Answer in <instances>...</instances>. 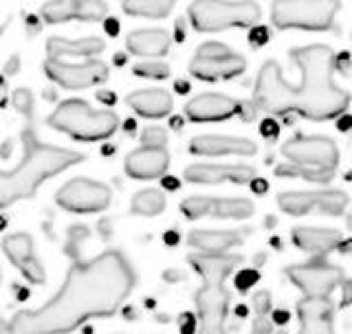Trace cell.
<instances>
[{
	"mask_svg": "<svg viewBox=\"0 0 352 334\" xmlns=\"http://www.w3.org/2000/svg\"><path fill=\"white\" fill-rule=\"evenodd\" d=\"M137 284L124 253L106 251L91 262H75L47 304L0 319V334H69L91 319L113 317Z\"/></svg>",
	"mask_w": 352,
	"mask_h": 334,
	"instance_id": "obj_1",
	"label": "cell"
},
{
	"mask_svg": "<svg viewBox=\"0 0 352 334\" xmlns=\"http://www.w3.org/2000/svg\"><path fill=\"white\" fill-rule=\"evenodd\" d=\"M291 60L300 69V84L286 82L278 62H264L253 86V113L302 115L311 121L344 115L350 106V95L333 82V51L326 44H311L293 49Z\"/></svg>",
	"mask_w": 352,
	"mask_h": 334,
	"instance_id": "obj_2",
	"label": "cell"
},
{
	"mask_svg": "<svg viewBox=\"0 0 352 334\" xmlns=\"http://www.w3.org/2000/svg\"><path fill=\"white\" fill-rule=\"evenodd\" d=\"M25 157L11 172H0V209L36 196L38 189L60 172L84 161L82 152H73L38 141L31 128L22 130Z\"/></svg>",
	"mask_w": 352,
	"mask_h": 334,
	"instance_id": "obj_3",
	"label": "cell"
},
{
	"mask_svg": "<svg viewBox=\"0 0 352 334\" xmlns=\"http://www.w3.org/2000/svg\"><path fill=\"white\" fill-rule=\"evenodd\" d=\"M289 161L275 167L280 178H304L308 183H330L339 165V148L328 137H295L282 146Z\"/></svg>",
	"mask_w": 352,
	"mask_h": 334,
	"instance_id": "obj_4",
	"label": "cell"
},
{
	"mask_svg": "<svg viewBox=\"0 0 352 334\" xmlns=\"http://www.w3.org/2000/svg\"><path fill=\"white\" fill-rule=\"evenodd\" d=\"M47 124L75 141L95 143L110 139L119 128V117L110 110H95L84 99H66L49 115Z\"/></svg>",
	"mask_w": 352,
	"mask_h": 334,
	"instance_id": "obj_5",
	"label": "cell"
},
{
	"mask_svg": "<svg viewBox=\"0 0 352 334\" xmlns=\"http://www.w3.org/2000/svg\"><path fill=\"white\" fill-rule=\"evenodd\" d=\"M187 16L196 31L212 33L229 27H258L262 9L258 3H194Z\"/></svg>",
	"mask_w": 352,
	"mask_h": 334,
	"instance_id": "obj_6",
	"label": "cell"
},
{
	"mask_svg": "<svg viewBox=\"0 0 352 334\" xmlns=\"http://www.w3.org/2000/svg\"><path fill=\"white\" fill-rule=\"evenodd\" d=\"M339 3L333 0H300V3H273L271 20L278 29L326 31L333 27Z\"/></svg>",
	"mask_w": 352,
	"mask_h": 334,
	"instance_id": "obj_7",
	"label": "cell"
},
{
	"mask_svg": "<svg viewBox=\"0 0 352 334\" xmlns=\"http://www.w3.org/2000/svg\"><path fill=\"white\" fill-rule=\"evenodd\" d=\"M247 71V60L240 53H234L223 42H205L198 47V53L190 62V73L196 80L218 82L234 80Z\"/></svg>",
	"mask_w": 352,
	"mask_h": 334,
	"instance_id": "obj_8",
	"label": "cell"
},
{
	"mask_svg": "<svg viewBox=\"0 0 352 334\" xmlns=\"http://www.w3.org/2000/svg\"><path fill=\"white\" fill-rule=\"evenodd\" d=\"M55 203L71 214H99L113 203V192L108 185L91 178H71L58 189Z\"/></svg>",
	"mask_w": 352,
	"mask_h": 334,
	"instance_id": "obj_9",
	"label": "cell"
},
{
	"mask_svg": "<svg viewBox=\"0 0 352 334\" xmlns=\"http://www.w3.org/2000/svg\"><path fill=\"white\" fill-rule=\"evenodd\" d=\"M286 277L304 293V299H328V295L344 282V271L322 260H311L306 264L289 266Z\"/></svg>",
	"mask_w": 352,
	"mask_h": 334,
	"instance_id": "obj_10",
	"label": "cell"
},
{
	"mask_svg": "<svg viewBox=\"0 0 352 334\" xmlns=\"http://www.w3.org/2000/svg\"><path fill=\"white\" fill-rule=\"evenodd\" d=\"M278 205L289 216H308L313 211L326 216H341L348 207V194L341 189L324 192H284L278 196Z\"/></svg>",
	"mask_w": 352,
	"mask_h": 334,
	"instance_id": "obj_11",
	"label": "cell"
},
{
	"mask_svg": "<svg viewBox=\"0 0 352 334\" xmlns=\"http://www.w3.org/2000/svg\"><path fill=\"white\" fill-rule=\"evenodd\" d=\"M44 73L51 82L66 88V91H82V88L99 86L108 80V66L99 60H84L80 64L62 62V60H47L44 62Z\"/></svg>",
	"mask_w": 352,
	"mask_h": 334,
	"instance_id": "obj_12",
	"label": "cell"
},
{
	"mask_svg": "<svg viewBox=\"0 0 352 334\" xmlns=\"http://www.w3.org/2000/svg\"><path fill=\"white\" fill-rule=\"evenodd\" d=\"M181 211L187 220L201 218H229L245 220L251 218L256 207L247 198H209V196H190L181 203Z\"/></svg>",
	"mask_w": 352,
	"mask_h": 334,
	"instance_id": "obj_13",
	"label": "cell"
},
{
	"mask_svg": "<svg viewBox=\"0 0 352 334\" xmlns=\"http://www.w3.org/2000/svg\"><path fill=\"white\" fill-rule=\"evenodd\" d=\"M185 115L196 124H209V121H227L236 115H245V104L234 97L220 93H203L185 104Z\"/></svg>",
	"mask_w": 352,
	"mask_h": 334,
	"instance_id": "obj_14",
	"label": "cell"
},
{
	"mask_svg": "<svg viewBox=\"0 0 352 334\" xmlns=\"http://www.w3.org/2000/svg\"><path fill=\"white\" fill-rule=\"evenodd\" d=\"M3 251L29 284H47V273H44V266L38 260L33 238L29 233H11V236H7L3 240Z\"/></svg>",
	"mask_w": 352,
	"mask_h": 334,
	"instance_id": "obj_15",
	"label": "cell"
},
{
	"mask_svg": "<svg viewBox=\"0 0 352 334\" xmlns=\"http://www.w3.org/2000/svg\"><path fill=\"white\" fill-rule=\"evenodd\" d=\"M40 16L49 25H62L71 20L99 22L108 18V7L97 0H55L42 7Z\"/></svg>",
	"mask_w": 352,
	"mask_h": 334,
	"instance_id": "obj_16",
	"label": "cell"
},
{
	"mask_svg": "<svg viewBox=\"0 0 352 334\" xmlns=\"http://www.w3.org/2000/svg\"><path fill=\"white\" fill-rule=\"evenodd\" d=\"M183 178L192 185H220L236 183L247 185L256 178V170L249 165H212V163H194L187 165Z\"/></svg>",
	"mask_w": 352,
	"mask_h": 334,
	"instance_id": "obj_17",
	"label": "cell"
},
{
	"mask_svg": "<svg viewBox=\"0 0 352 334\" xmlns=\"http://www.w3.org/2000/svg\"><path fill=\"white\" fill-rule=\"evenodd\" d=\"M190 152L198 157H253L258 146L251 139L242 137H223V135H203L190 143Z\"/></svg>",
	"mask_w": 352,
	"mask_h": 334,
	"instance_id": "obj_18",
	"label": "cell"
},
{
	"mask_svg": "<svg viewBox=\"0 0 352 334\" xmlns=\"http://www.w3.org/2000/svg\"><path fill=\"white\" fill-rule=\"evenodd\" d=\"M170 154L165 148H137L126 157V174L135 181H152L165 176Z\"/></svg>",
	"mask_w": 352,
	"mask_h": 334,
	"instance_id": "obj_19",
	"label": "cell"
},
{
	"mask_svg": "<svg viewBox=\"0 0 352 334\" xmlns=\"http://www.w3.org/2000/svg\"><path fill=\"white\" fill-rule=\"evenodd\" d=\"M293 244L300 251L313 253L317 258L339 249L344 244V236L337 229H317V227H295L291 231Z\"/></svg>",
	"mask_w": 352,
	"mask_h": 334,
	"instance_id": "obj_20",
	"label": "cell"
},
{
	"mask_svg": "<svg viewBox=\"0 0 352 334\" xmlns=\"http://www.w3.org/2000/svg\"><path fill=\"white\" fill-rule=\"evenodd\" d=\"M126 104L146 119H161L172 113V95L163 88H146L126 97Z\"/></svg>",
	"mask_w": 352,
	"mask_h": 334,
	"instance_id": "obj_21",
	"label": "cell"
},
{
	"mask_svg": "<svg viewBox=\"0 0 352 334\" xmlns=\"http://www.w3.org/2000/svg\"><path fill=\"white\" fill-rule=\"evenodd\" d=\"M242 231H212V229H194L187 233V244L205 255H223L227 249L242 244Z\"/></svg>",
	"mask_w": 352,
	"mask_h": 334,
	"instance_id": "obj_22",
	"label": "cell"
},
{
	"mask_svg": "<svg viewBox=\"0 0 352 334\" xmlns=\"http://www.w3.org/2000/svg\"><path fill=\"white\" fill-rule=\"evenodd\" d=\"M106 49L104 40L99 38H82V40H66V38H49L47 40V60H66V58H82L93 60Z\"/></svg>",
	"mask_w": 352,
	"mask_h": 334,
	"instance_id": "obj_23",
	"label": "cell"
},
{
	"mask_svg": "<svg viewBox=\"0 0 352 334\" xmlns=\"http://www.w3.org/2000/svg\"><path fill=\"white\" fill-rule=\"evenodd\" d=\"M172 38L168 31L163 29H143L132 31L126 38V47L132 55H141V58H161L170 51Z\"/></svg>",
	"mask_w": 352,
	"mask_h": 334,
	"instance_id": "obj_24",
	"label": "cell"
},
{
	"mask_svg": "<svg viewBox=\"0 0 352 334\" xmlns=\"http://www.w3.org/2000/svg\"><path fill=\"white\" fill-rule=\"evenodd\" d=\"M165 205H168V198H165L163 192H159V189H141V192L135 194V198H132V214L137 216H159L163 214Z\"/></svg>",
	"mask_w": 352,
	"mask_h": 334,
	"instance_id": "obj_25",
	"label": "cell"
},
{
	"mask_svg": "<svg viewBox=\"0 0 352 334\" xmlns=\"http://www.w3.org/2000/svg\"><path fill=\"white\" fill-rule=\"evenodd\" d=\"M172 7L174 3L170 0H128L121 5V9L132 18H165L170 16Z\"/></svg>",
	"mask_w": 352,
	"mask_h": 334,
	"instance_id": "obj_26",
	"label": "cell"
},
{
	"mask_svg": "<svg viewBox=\"0 0 352 334\" xmlns=\"http://www.w3.org/2000/svg\"><path fill=\"white\" fill-rule=\"evenodd\" d=\"M137 77H146V80H165L170 77V66L165 62H139L132 69Z\"/></svg>",
	"mask_w": 352,
	"mask_h": 334,
	"instance_id": "obj_27",
	"label": "cell"
},
{
	"mask_svg": "<svg viewBox=\"0 0 352 334\" xmlns=\"http://www.w3.org/2000/svg\"><path fill=\"white\" fill-rule=\"evenodd\" d=\"M11 104L18 110L20 115H25L27 119H33V108H36V102H33V93L29 88H16L11 93Z\"/></svg>",
	"mask_w": 352,
	"mask_h": 334,
	"instance_id": "obj_28",
	"label": "cell"
},
{
	"mask_svg": "<svg viewBox=\"0 0 352 334\" xmlns=\"http://www.w3.org/2000/svg\"><path fill=\"white\" fill-rule=\"evenodd\" d=\"M165 143H168V132L163 128H146L141 132V148H165Z\"/></svg>",
	"mask_w": 352,
	"mask_h": 334,
	"instance_id": "obj_29",
	"label": "cell"
},
{
	"mask_svg": "<svg viewBox=\"0 0 352 334\" xmlns=\"http://www.w3.org/2000/svg\"><path fill=\"white\" fill-rule=\"evenodd\" d=\"M258 280H260V273L256 271V269H245V271H240L238 275H236V288L240 293H247L251 286H256L258 284Z\"/></svg>",
	"mask_w": 352,
	"mask_h": 334,
	"instance_id": "obj_30",
	"label": "cell"
},
{
	"mask_svg": "<svg viewBox=\"0 0 352 334\" xmlns=\"http://www.w3.org/2000/svg\"><path fill=\"white\" fill-rule=\"evenodd\" d=\"M253 308H256V315H271V295L267 291L258 293L253 297Z\"/></svg>",
	"mask_w": 352,
	"mask_h": 334,
	"instance_id": "obj_31",
	"label": "cell"
},
{
	"mask_svg": "<svg viewBox=\"0 0 352 334\" xmlns=\"http://www.w3.org/2000/svg\"><path fill=\"white\" fill-rule=\"evenodd\" d=\"M269 29L267 27H253L251 29V33H249V42H251V47H256V49H260V47H264V44L269 42Z\"/></svg>",
	"mask_w": 352,
	"mask_h": 334,
	"instance_id": "obj_32",
	"label": "cell"
},
{
	"mask_svg": "<svg viewBox=\"0 0 352 334\" xmlns=\"http://www.w3.org/2000/svg\"><path fill=\"white\" fill-rule=\"evenodd\" d=\"M251 332L253 334H271L273 332V321H271V315H256V321H253L251 326Z\"/></svg>",
	"mask_w": 352,
	"mask_h": 334,
	"instance_id": "obj_33",
	"label": "cell"
},
{
	"mask_svg": "<svg viewBox=\"0 0 352 334\" xmlns=\"http://www.w3.org/2000/svg\"><path fill=\"white\" fill-rule=\"evenodd\" d=\"M260 135L264 139H278L280 135V126H278V121H273V119H264L262 124H260Z\"/></svg>",
	"mask_w": 352,
	"mask_h": 334,
	"instance_id": "obj_34",
	"label": "cell"
},
{
	"mask_svg": "<svg viewBox=\"0 0 352 334\" xmlns=\"http://www.w3.org/2000/svg\"><path fill=\"white\" fill-rule=\"evenodd\" d=\"M181 332L183 334H196V319L192 313H183L181 317Z\"/></svg>",
	"mask_w": 352,
	"mask_h": 334,
	"instance_id": "obj_35",
	"label": "cell"
},
{
	"mask_svg": "<svg viewBox=\"0 0 352 334\" xmlns=\"http://www.w3.org/2000/svg\"><path fill=\"white\" fill-rule=\"evenodd\" d=\"M348 60H350V55H348V51H344L341 55H337V58L333 60V69H337L339 73H344V75H348Z\"/></svg>",
	"mask_w": 352,
	"mask_h": 334,
	"instance_id": "obj_36",
	"label": "cell"
},
{
	"mask_svg": "<svg viewBox=\"0 0 352 334\" xmlns=\"http://www.w3.org/2000/svg\"><path fill=\"white\" fill-rule=\"evenodd\" d=\"M84 238H88V229H86V227L75 225V227H71V229H69V240H71L73 244H77V242L84 240Z\"/></svg>",
	"mask_w": 352,
	"mask_h": 334,
	"instance_id": "obj_37",
	"label": "cell"
},
{
	"mask_svg": "<svg viewBox=\"0 0 352 334\" xmlns=\"http://www.w3.org/2000/svg\"><path fill=\"white\" fill-rule=\"evenodd\" d=\"M20 71V55H11V58L7 60L5 64V73L7 75H16Z\"/></svg>",
	"mask_w": 352,
	"mask_h": 334,
	"instance_id": "obj_38",
	"label": "cell"
},
{
	"mask_svg": "<svg viewBox=\"0 0 352 334\" xmlns=\"http://www.w3.org/2000/svg\"><path fill=\"white\" fill-rule=\"evenodd\" d=\"M251 185V189H253V192H256V194H267V189H269V183L267 181H264V178H253V181L249 183Z\"/></svg>",
	"mask_w": 352,
	"mask_h": 334,
	"instance_id": "obj_39",
	"label": "cell"
},
{
	"mask_svg": "<svg viewBox=\"0 0 352 334\" xmlns=\"http://www.w3.org/2000/svg\"><path fill=\"white\" fill-rule=\"evenodd\" d=\"M97 99H99L102 104L113 106V104L117 102V95H115L113 91H99V93H97Z\"/></svg>",
	"mask_w": 352,
	"mask_h": 334,
	"instance_id": "obj_40",
	"label": "cell"
},
{
	"mask_svg": "<svg viewBox=\"0 0 352 334\" xmlns=\"http://www.w3.org/2000/svg\"><path fill=\"white\" fill-rule=\"evenodd\" d=\"M11 150H14V141L7 139V141L3 143V146H0V157H3V159H9V157H11Z\"/></svg>",
	"mask_w": 352,
	"mask_h": 334,
	"instance_id": "obj_41",
	"label": "cell"
},
{
	"mask_svg": "<svg viewBox=\"0 0 352 334\" xmlns=\"http://www.w3.org/2000/svg\"><path fill=\"white\" fill-rule=\"evenodd\" d=\"M163 187H165V189H172V192H176V189H179V178L163 176Z\"/></svg>",
	"mask_w": 352,
	"mask_h": 334,
	"instance_id": "obj_42",
	"label": "cell"
},
{
	"mask_svg": "<svg viewBox=\"0 0 352 334\" xmlns=\"http://www.w3.org/2000/svg\"><path fill=\"white\" fill-rule=\"evenodd\" d=\"M271 321H275V324H286V321H289V313H286V310H275Z\"/></svg>",
	"mask_w": 352,
	"mask_h": 334,
	"instance_id": "obj_43",
	"label": "cell"
},
{
	"mask_svg": "<svg viewBox=\"0 0 352 334\" xmlns=\"http://www.w3.org/2000/svg\"><path fill=\"white\" fill-rule=\"evenodd\" d=\"M104 25H106V31H108V36H117V31H119V25H117V22L115 20H110V18H106V22H104Z\"/></svg>",
	"mask_w": 352,
	"mask_h": 334,
	"instance_id": "obj_44",
	"label": "cell"
},
{
	"mask_svg": "<svg viewBox=\"0 0 352 334\" xmlns=\"http://www.w3.org/2000/svg\"><path fill=\"white\" fill-rule=\"evenodd\" d=\"M165 244H168V247H174V244H179V233H176V231H168V233H165Z\"/></svg>",
	"mask_w": 352,
	"mask_h": 334,
	"instance_id": "obj_45",
	"label": "cell"
},
{
	"mask_svg": "<svg viewBox=\"0 0 352 334\" xmlns=\"http://www.w3.org/2000/svg\"><path fill=\"white\" fill-rule=\"evenodd\" d=\"M176 93H190V84L187 82H176Z\"/></svg>",
	"mask_w": 352,
	"mask_h": 334,
	"instance_id": "obj_46",
	"label": "cell"
},
{
	"mask_svg": "<svg viewBox=\"0 0 352 334\" xmlns=\"http://www.w3.org/2000/svg\"><path fill=\"white\" fill-rule=\"evenodd\" d=\"M339 128H341V130H348V128H350V117H341V119H339Z\"/></svg>",
	"mask_w": 352,
	"mask_h": 334,
	"instance_id": "obj_47",
	"label": "cell"
},
{
	"mask_svg": "<svg viewBox=\"0 0 352 334\" xmlns=\"http://www.w3.org/2000/svg\"><path fill=\"white\" fill-rule=\"evenodd\" d=\"M181 121H183L181 117H172V124H170V126H172L174 130H181V128H183V124H181Z\"/></svg>",
	"mask_w": 352,
	"mask_h": 334,
	"instance_id": "obj_48",
	"label": "cell"
},
{
	"mask_svg": "<svg viewBox=\"0 0 352 334\" xmlns=\"http://www.w3.org/2000/svg\"><path fill=\"white\" fill-rule=\"evenodd\" d=\"M115 62H117V64H126V55H124V53H117V55H115Z\"/></svg>",
	"mask_w": 352,
	"mask_h": 334,
	"instance_id": "obj_49",
	"label": "cell"
},
{
	"mask_svg": "<svg viewBox=\"0 0 352 334\" xmlns=\"http://www.w3.org/2000/svg\"><path fill=\"white\" fill-rule=\"evenodd\" d=\"M135 126H137V124H135V119H128V121H126V130H128V132L135 130Z\"/></svg>",
	"mask_w": 352,
	"mask_h": 334,
	"instance_id": "obj_50",
	"label": "cell"
},
{
	"mask_svg": "<svg viewBox=\"0 0 352 334\" xmlns=\"http://www.w3.org/2000/svg\"><path fill=\"white\" fill-rule=\"evenodd\" d=\"M236 313H238L240 317H247V315H245V313H247V308H245V306H238V310H236Z\"/></svg>",
	"mask_w": 352,
	"mask_h": 334,
	"instance_id": "obj_51",
	"label": "cell"
},
{
	"mask_svg": "<svg viewBox=\"0 0 352 334\" xmlns=\"http://www.w3.org/2000/svg\"><path fill=\"white\" fill-rule=\"evenodd\" d=\"M5 86V77L3 75H0V88H3Z\"/></svg>",
	"mask_w": 352,
	"mask_h": 334,
	"instance_id": "obj_52",
	"label": "cell"
},
{
	"mask_svg": "<svg viewBox=\"0 0 352 334\" xmlns=\"http://www.w3.org/2000/svg\"><path fill=\"white\" fill-rule=\"evenodd\" d=\"M0 280H3V271H0Z\"/></svg>",
	"mask_w": 352,
	"mask_h": 334,
	"instance_id": "obj_53",
	"label": "cell"
}]
</instances>
